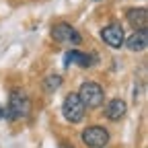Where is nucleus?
I'll use <instances>...</instances> for the list:
<instances>
[{
  "label": "nucleus",
  "instance_id": "nucleus-11",
  "mask_svg": "<svg viewBox=\"0 0 148 148\" xmlns=\"http://www.w3.org/2000/svg\"><path fill=\"white\" fill-rule=\"evenodd\" d=\"M60 84H62V78H60V76H56V74H51V76L45 80V90H47V92H51V90L58 88Z\"/></svg>",
  "mask_w": 148,
  "mask_h": 148
},
{
  "label": "nucleus",
  "instance_id": "nucleus-2",
  "mask_svg": "<svg viewBox=\"0 0 148 148\" xmlns=\"http://www.w3.org/2000/svg\"><path fill=\"white\" fill-rule=\"evenodd\" d=\"M84 105H82V101L78 99V95H68L66 99H64V103H62V113H64V117L70 121V123H76V121H80L82 117H84Z\"/></svg>",
  "mask_w": 148,
  "mask_h": 148
},
{
  "label": "nucleus",
  "instance_id": "nucleus-5",
  "mask_svg": "<svg viewBox=\"0 0 148 148\" xmlns=\"http://www.w3.org/2000/svg\"><path fill=\"white\" fill-rule=\"evenodd\" d=\"M107 140H109V134L103 127H86L82 132V142L88 148H101L107 144Z\"/></svg>",
  "mask_w": 148,
  "mask_h": 148
},
{
  "label": "nucleus",
  "instance_id": "nucleus-8",
  "mask_svg": "<svg viewBox=\"0 0 148 148\" xmlns=\"http://www.w3.org/2000/svg\"><path fill=\"white\" fill-rule=\"evenodd\" d=\"M105 115H107L109 119H113V121L121 119V117L125 115V103H123L121 99H111V101L107 103V107H105Z\"/></svg>",
  "mask_w": 148,
  "mask_h": 148
},
{
  "label": "nucleus",
  "instance_id": "nucleus-10",
  "mask_svg": "<svg viewBox=\"0 0 148 148\" xmlns=\"http://www.w3.org/2000/svg\"><path fill=\"white\" fill-rule=\"evenodd\" d=\"M64 64L68 66V64H80V66H88L90 64V60H88V56L86 53H80V51H68L66 53V60H64Z\"/></svg>",
  "mask_w": 148,
  "mask_h": 148
},
{
  "label": "nucleus",
  "instance_id": "nucleus-1",
  "mask_svg": "<svg viewBox=\"0 0 148 148\" xmlns=\"http://www.w3.org/2000/svg\"><path fill=\"white\" fill-rule=\"evenodd\" d=\"M29 97L25 95V92L21 88H14L10 92V99H8V107L6 109V117L8 119H18V117H27L29 115Z\"/></svg>",
  "mask_w": 148,
  "mask_h": 148
},
{
  "label": "nucleus",
  "instance_id": "nucleus-12",
  "mask_svg": "<svg viewBox=\"0 0 148 148\" xmlns=\"http://www.w3.org/2000/svg\"><path fill=\"white\" fill-rule=\"evenodd\" d=\"M0 117H6V109L4 107H0Z\"/></svg>",
  "mask_w": 148,
  "mask_h": 148
},
{
  "label": "nucleus",
  "instance_id": "nucleus-7",
  "mask_svg": "<svg viewBox=\"0 0 148 148\" xmlns=\"http://www.w3.org/2000/svg\"><path fill=\"white\" fill-rule=\"evenodd\" d=\"M127 23L136 27V29H146V23H148V10L144 6H138V8H130L127 10Z\"/></svg>",
  "mask_w": 148,
  "mask_h": 148
},
{
  "label": "nucleus",
  "instance_id": "nucleus-4",
  "mask_svg": "<svg viewBox=\"0 0 148 148\" xmlns=\"http://www.w3.org/2000/svg\"><path fill=\"white\" fill-rule=\"evenodd\" d=\"M51 35H53V39L56 41H60V43H72V45H78L82 41V37L76 29H72L68 23H58V25H53L51 29Z\"/></svg>",
  "mask_w": 148,
  "mask_h": 148
},
{
  "label": "nucleus",
  "instance_id": "nucleus-6",
  "mask_svg": "<svg viewBox=\"0 0 148 148\" xmlns=\"http://www.w3.org/2000/svg\"><path fill=\"white\" fill-rule=\"evenodd\" d=\"M101 37H103V41L111 47H121L125 43V35H123V29L119 25H109L101 31Z\"/></svg>",
  "mask_w": 148,
  "mask_h": 148
},
{
  "label": "nucleus",
  "instance_id": "nucleus-9",
  "mask_svg": "<svg viewBox=\"0 0 148 148\" xmlns=\"http://www.w3.org/2000/svg\"><path fill=\"white\" fill-rule=\"evenodd\" d=\"M146 41H148V35H146V29H142V31H136L132 37H130L125 41V45L132 51H142L146 47Z\"/></svg>",
  "mask_w": 148,
  "mask_h": 148
},
{
  "label": "nucleus",
  "instance_id": "nucleus-3",
  "mask_svg": "<svg viewBox=\"0 0 148 148\" xmlns=\"http://www.w3.org/2000/svg\"><path fill=\"white\" fill-rule=\"evenodd\" d=\"M78 99L84 107H99L103 103V88L97 82H84L78 90Z\"/></svg>",
  "mask_w": 148,
  "mask_h": 148
}]
</instances>
